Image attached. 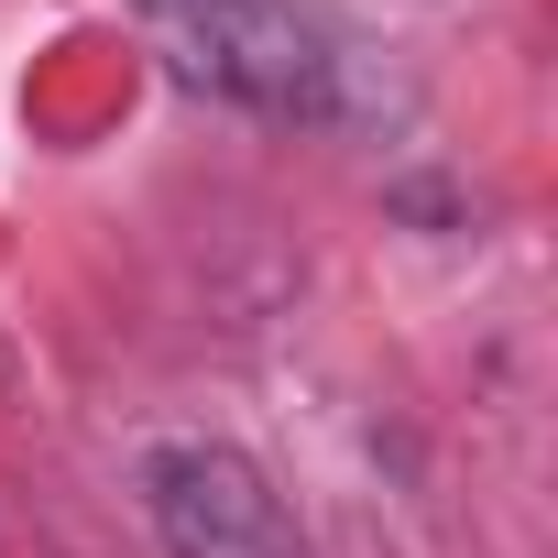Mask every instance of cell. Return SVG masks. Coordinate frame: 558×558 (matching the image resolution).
Masks as SVG:
<instances>
[{
  "label": "cell",
  "instance_id": "1",
  "mask_svg": "<svg viewBox=\"0 0 558 558\" xmlns=\"http://www.w3.org/2000/svg\"><path fill=\"white\" fill-rule=\"evenodd\" d=\"M165 34H175V66L241 110H274V121H307L329 110V34L296 0H154Z\"/></svg>",
  "mask_w": 558,
  "mask_h": 558
},
{
  "label": "cell",
  "instance_id": "2",
  "mask_svg": "<svg viewBox=\"0 0 558 558\" xmlns=\"http://www.w3.org/2000/svg\"><path fill=\"white\" fill-rule=\"evenodd\" d=\"M143 493H154V525L175 558H296L286 504L241 449H165L143 471Z\"/></svg>",
  "mask_w": 558,
  "mask_h": 558
}]
</instances>
